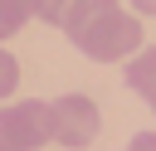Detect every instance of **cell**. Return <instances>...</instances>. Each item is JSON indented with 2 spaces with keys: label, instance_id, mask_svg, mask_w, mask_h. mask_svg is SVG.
<instances>
[{
  "label": "cell",
  "instance_id": "obj_1",
  "mask_svg": "<svg viewBox=\"0 0 156 151\" xmlns=\"http://www.w3.org/2000/svg\"><path fill=\"white\" fill-rule=\"evenodd\" d=\"M63 34L78 54H88L93 63H127L136 49H146L141 39V15L127 10L122 0H78L63 19Z\"/></svg>",
  "mask_w": 156,
  "mask_h": 151
},
{
  "label": "cell",
  "instance_id": "obj_2",
  "mask_svg": "<svg viewBox=\"0 0 156 151\" xmlns=\"http://www.w3.org/2000/svg\"><path fill=\"white\" fill-rule=\"evenodd\" d=\"M54 141V102L24 97L0 107V151H39Z\"/></svg>",
  "mask_w": 156,
  "mask_h": 151
},
{
  "label": "cell",
  "instance_id": "obj_3",
  "mask_svg": "<svg viewBox=\"0 0 156 151\" xmlns=\"http://www.w3.org/2000/svg\"><path fill=\"white\" fill-rule=\"evenodd\" d=\"M98 127H102V117H98V102L88 93L54 97V141L63 151H88L98 141Z\"/></svg>",
  "mask_w": 156,
  "mask_h": 151
},
{
  "label": "cell",
  "instance_id": "obj_4",
  "mask_svg": "<svg viewBox=\"0 0 156 151\" xmlns=\"http://www.w3.org/2000/svg\"><path fill=\"white\" fill-rule=\"evenodd\" d=\"M122 78H127V88L156 112V44H146V49H136L132 58H127V68H122Z\"/></svg>",
  "mask_w": 156,
  "mask_h": 151
},
{
  "label": "cell",
  "instance_id": "obj_5",
  "mask_svg": "<svg viewBox=\"0 0 156 151\" xmlns=\"http://www.w3.org/2000/svg\"><path fill=\"white\" fill-rule=\"evenodd\" d=\"M29 19H34V15H29L24 0H0V39H15Z\"/></svg>",
  "mask_w": 156,
  "mask_h": 151
},
{
  "label": "cell",
  "instance_id": "obj_6",
  "mask_svg": "<svg viewBox=\"0 0 156 151\" xmlns=\"http://www.w3.org/2000/svg\"><path fill=\"white\" fill-rule=\"evenodd\" d=\"M24 5H29V15H34V19H44V24L63 29V19H68V10H73L78 0H24Z\"/></svg>",
  "mask_w": 156,
  "mask_h": 151
},
{
  "label": "cell",
  "instance_id": "obj_7",
  "mask_svg": "<svg viewBox=\"0 0 156 151\" xmlns=\"http://www.w3.org/2000/svg\"><path fill=\"white\" fill-rule=\"evenodd\" d=\"M15 88H20V58L10 49H0V97H10Z\"/></svg>",
  "mask_w": 156,
  "mask_h": 151
},
{
  "label": "cell",
  "instance_id": "obj_8",
  "mask_svg": "<svg viewBox=\"0 0 156 151\" xmlns=\"http://www.w3.org/2000/svg\"><path fill=\"white\" fill-rule=\"evenodd\" d=\"M122 151H156V132H136V136H132Z\"/></svg>",
  "mask_w": 156,
  "mask_h": 151
},
{
  "label": "cell",
  "instance_id": "obj_9",
  "mask_svg": "<svg viewBox=\"0 0 156 151\" xmlns=\"http://www.w3.org/2000/svg\"><path fill=\"white\" fill-rule=\"evenodd\" d=\"M127 10H136V15L146 19V15H156V0H127Z\"/></svg>",
  "mask_w": 156,
  "mask_h": 151
}]
</instances>
